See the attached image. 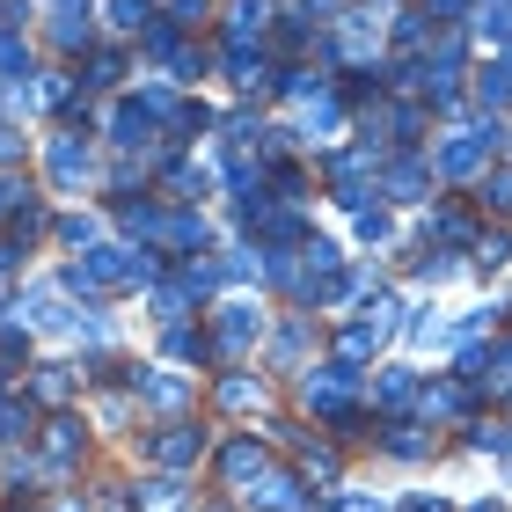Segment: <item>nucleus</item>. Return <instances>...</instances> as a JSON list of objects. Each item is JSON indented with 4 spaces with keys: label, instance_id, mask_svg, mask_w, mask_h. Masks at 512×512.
Returning a JSON list of instances; mask_svg holds the SVG:
<instances>
[{
    "label": "nucleus",
    "instance_id": "c9c22d12",
    "mask_svg": "<svg viewBox=\"0 0 512 512\" xmlns=\"http://www.w3.org/2000/svg\"><path fill=\"white\" fill-rule=\"evenodd\" d=\"M300 476L308 483H337V447H300Z\"/></svg>",
    "mask_w": 512,
    "mask_h": 512
},
{
    "label": "nucleus",
    "instance_id": "58836bf2",
    "mask_svg": "<svg viewBox=\"0 0 512 512\" xmlns=\"http://www.w3.org/2000/svg\"><path fill=\"white\" fill-rule=\"evenodd\" d=\"M476 264H483V271L512 264V235H505V227H498V235H476Z\"/></svg>",
    "mask_w": 512,
    "mask_h": 512
},
{
    "label": "nucleus",
    "instance_id": "a19ab883",
    "mask_svg": "<svg viewBox=\"0 0 512 512\" xmlns=\"http://www.w3.org/2000/svg\"><path fill=\"white\" fill-rule=\"evenodd\" d=\"M483 205H498V213H512V169H505V176H483Z\"/></svg>",
    "mask_w": 512,
    "mask_h": 512
},
{
    "label": "nucleus",
    "instance_id": "4c0bfd02",
    "mask_svg": "<svg viewBox=\"0 0 512 512\" xmlns=\"http://www.w3.org/2000/svg\"><path fill=\"white\" fill-rule=\"evenodd\" d=\"M96 235H103V227L88 220V213H66V220H59V242H66V249H96Z\"/></svg>",
    "mask_w": 512,
    "mask_h": 512
},
{
    "label": "nucleus",
    "instance_id": "0eeeda50",
    "mask_svg": "<svg viewBox=\"0 0 512 512\" xmlns=\"http://www.w3.org/2000/svg\"><path fill=\"white\" fill-rule=\"evenodd\" d=\"M461 381L512 395V337L505 344H461Z\"/></svg>",
    "mask_w": 512,
    "mask_h": 512
},
{
    "label": "nucleus",
    "instance_id": "2eb2a0df",
    "mask_svg": "<svg viewBox=\"0 0 512 512\" xmlns=\"http://www.w3.org/2000/svg\"><path fill=\"white\" fill-rule=\"evenodd\" d=\"M227 81H235L242 96H256V88H271L278 74H271V59H264V52H249V44H235V52H227Z\"/></svg>",
    "mask_w": 512,
    "mask_h": 512
},
{
    "label": "nucleus",
    "instance_id": "3c124183",
    "mask_svg": "<svg viewBox=\"0 0 512 512\" xmlns=\"http://www.w3.org/2000/svg\"><path fill=\"white\" fill-rule=\"evenodd\" d=\"M52 512H88V505H74V498H66V505H52Z\"/></svg>",
    "mask_w": 512,
    "mask_h": 512
},
{
    "label": "nucleus",
    "instance_id": "bb28decb",
    "mask_svg": "<svg viewBox=\"0 0 512 512\" xmlns=\"http://www.w3.org/2000/svg\"><path fill=\"white\" fill-rule=\"evenodd\" d=\"M52 44L59 52H88V15L81 8H52Z\"/></svg>",
    "mask_w": 512,
    "mask_h": 512
},
{
    "label": "nucleus",
    "instance_id": "412c9836",
    "mask_svg": "<svg viewBox=\"0 0 512 512\" xmlns=\"http://www.w3.org/2000/svg\"><path fill=\"white\" fill-rule=\"evenodd\" d=\"M103 22L118 37H147V22H154V0H103Z\"/></svg>",
    "mask_w": 512,
    "mask_h": 512
},
{
    "label": "nucleus",
    "instance_id": "393cba45",
    "mask_svg": "<svg viewBox=\"0 0 512 512\" xmlns=\"http://www.w3.org/2000/svg\"><path fill=\"white\" fill-rule=\"evenodd\" d=\"M15 439H37V403H0V447H15Z\"/></svg>",
    "mask_w": 512,
    "mask_h": 512
},
{
    "label": "nucleus",
    "instance_id": "c03bdc74",
    "mask_svg": "<svg viewBox=\"0 0 512 512\" xmlns=\"http://www.w3.org/2000/svg\"><path fill=\"white\" fill-rule=\"evenodd\" d=\"M15 161H22V132L0 125V169H15Z\"/></svg>",
    "mask_w": 512,
    "mask_h": 512
},
{
    "label": "nucleus",
    "instance_id": "8fccbe9b",
    "mask_svg": "<svg viewBox=\"0 0 512 512\" xmlns=\"http://www.w3.org/2000/svg\"><path fill=\"white\" fill-rule=\"evenodd\" d=\"M52 8H81V15H88V0H52Z\"/></svg>",
    "mask_w": 512,
    "mask_h": 512
},
{
    "label": "nucleus",
    "instance_id": "c756f323",
    "mask_svg": "<svg viewBox=\"0 0 512 512\" xmlns=\"http://www.w3.org/2000/svg\"><path fill=\"white\" fill-rule=\"evenodd\" d=\"M476 30L512 52V0H483V8H476Z\"/></svg>",
    "mask_w": 512,
    "mask_h": 512
},
{
    "label": "nucleus",
    "instance_id": "de8ad7c7",
    "mask_svg": "<svg viewBox=\"0 0 512 512\" xmlns=\"http://www.w3.org/2000/svg\"><path fill=\"white\" fill-rule=\"evenodd\" d=\"M403 512H454L447 498H403Z\"/></svg>",
    "mask_w": 512,
    "mask_h": 512
},
{
    "label": "nucleus",
    "instance_id": "dca6fc26",
    "mask_svg": "<svg viewBox=\"0 0 512 512\" xmlns=\"http://www.w3.org/2000/svg\"><path fill=\"white\" fill-rule=\"evenodd\" d=\"M417 388H425V381H417L410 366H381V381H374V410H410V403H417Z\"/></svg>",
    "mask_w": 512,
    "mask_h": 512
},
{
    "label": "nucleus",
    "instance_id": "39448f33",
    "mask_svg": "<svg viewBox=\"0 0 512 512\" xmlns=\"http://www.w3.org/2000/svg\"><path fill=\"white\" fill-rule=\"evenodd\" d=\"M147 461H154L161 476L198 469V461H205V432H198V425H183V417H169L161 432H147Z\"/></svg>",
    "mask_w": 512,
    "mask_h": 512
},
{
    "label": "nucleus",
    "instance_id": "c85d7f7f",
    "mask_svg": "<svg viewBox=\"0 0 512 512\" xmlns=\"http://www.w3.org/2000/svg\"><path fill=\"white\" fill-rule=\"evenodd\" d=\"M432 242H439V249H476L469 213H432Z\"/></svg>",
    "mask_w": 512,
    "mask_h": 512
},
{
    "label": "nucleus",
    "instance_id": "e433bc0d",
    "mask_svg": "<svg viewBox=\"0 0 512 512\" xmlns=\"http://www.w3.org/2000/svg\"><path fill=\"white\" fill-rule=\"evenodd\" d=\"M403 337H410V344H439V337H447V322H439V308H410Z\"/></svg>",
    "mask_w": 512,
    "mask_h": 512
},
{
    "label": "nucleus",
    "instance_id": "5701e85b",
    "mask_svg": "<svg viewBox=\"0 0 512 512\" xmlns=\"http://www.w3.org/2000/svg\"><path fill=\"white\" fill-rule=\"evenodd\" d=\"M344 125V96H337V88H330V96H315L308 110H300V132H308V139H330Z\"/></svg>",
    "mask_w": 512,
    "mask_h": 512
},
{
    "label": "nucleus",
    "instance_id": "423d86ee",
    "mask_svg": "<svg viewBox=\"0 0 512 512\" xmlns=\"http://www.w3.org/2000/svg\"><path fill=\"white\" fill-rule=\"evenodd\" d=\"M88 169H96V154H88V132H59L52 147H44V176H52V191L74 198L81 183H88Z\"/></svg>",
    "mask_w": 512,
    "mask_h": 512
},
{
    "label": "nucleus",
    "instance_id": "37998d69",
    "mask_svg": "<svg viewBox=\"0 0 512 512\" xmlns=\"http://www.w3.org/2000/svg\"><path fill=\"white\" fill-rule=\"evenodd\" d=\"M220 271H227V278H256V249H227Z\"/></svg>",
    "mask_w": 512,
    "mask_h": 512
},
{
    "label": "nucleus",
    "instance_id": "a211bd4d",
    "mask_svg": "<svg viewBox=\"0 0 512 512\" xmlns=\"http://www.w3.org/2000/svg\"><path fill=\"white\" fill-rule=\"evenodd\" d=\"M154 249H205V220L198 213H161Z\"/></svg>",
    "mask_w": 512,
    "mask_h": 512
},
{
    "label": "nucleus",
    "instance_id": "cd10ccee",
    "mask_svg": "<svg viewBox=\"0 0 512 512\" xmlns=\"http://www.w3.org/2000/svg\"><path fill=\"white\" fill-rule=\"evenodd\" d=\"M300 352H308V322H286V330L271 337V366H278V374H293Z\"/></svg>",
    "mask_w": 512,
    "mask_h": 512
},
{
    "label": "nucleus",
    "instance_id": "7c9ffc66",
    "mask_svg": "<svg viewBox=\"0 0 512 512\" xmlns=\"http://www.w3.org/2000/svg\"><path fill=\"white\" fill-rule=\"evenodd\" d=\"M139 505H147V512H183V476H154V483H139Z\"/></svg>",
    "mask_w": 512,
    "mask_h": 512
},
{
    "label": "nucleus",
    "instance_id": "aec40b11",
    "mask_svg": "<svg viewBox=\"0 0 512 512\" xmlns=\"http://www.w3.org/2000/svg\"><path fill=\"white\" fill-rule=\"evenodd\" d=\"M161 352L169 359H213V337L191 330V322H161Z\"/></svg>",
    "mask_w": 512,
    "mask_h": 512
},
{
    "label": "nucleus",
    "instance_id": "7ed1b4c3",
    "mask_svg": "<svg viewBox=\"0 0 512 512\" xmlns=\"http://www.w3.org/2000/svg\"><path fill=\"white\" fill-rule=\"evenodd\" d=\"M374 191L395 198V205H417V198L432 191V161H425V154H410V147H388V154H381V169H374Z\"/></svg>",
    "mask_w": 512,
    "mask_h": 512
},
{
    "label": "nucleus",
    "instance_id": "6ab92c4d",
    "mask_svg": "<svg viewBox=\"0 0 512 512\" xmlns=\"http://www.w3.org/2000/svg\"><path fill=\"white\" fill-rule=\"evenodd\" d=\"M381 447H388L395 461H425V454H432V432H425V425H403V417H395V425H381Z\"/></svg>",
    "mask_w": 512,
    "mask_h": 512
},
{
    "label": "nucleus",
    "instance_id": "1a4fd4ad",
    "mask_svg": "<svg viewBox=\"0 0 512 512\" xmlns=\"http://www.w3.org/2000/svg\"><path fill=\"white\" fill-rule=\"evenodd\" d=\"M476 103L491 110V118H505V110H512V52L491 59V66H476Z\"/></svg>",
    "mask_w": 512,
    "mask_h": 512
},
{
    "label": "nucleus",
    "instance_id": "f8f14e48",
    "mask_svg": "<svg viewBox=\"0 0 512 512\" xmlns=\"http://www.w3.org/2000/svg\"><path fill=\"white\" fill-rule=\"evenodd\" d=\"M469 403H476L469 381H425V388H417V410H425V417H461Z\"/></svg>",
    "mask_w": 512,
    "mask_h": 512
},
{
    "label": "nucleus",
    "instance_id": "6e6552de",
    "mask_svg": "<svg viewBox=\"0 0 512 512\" xmlns=\"http://www.w3.org/2000/svg\"><path fill=\"white\" fill-rule=\"evenodd\" d=\"M220 476L235 483V491H249V483L264 476V439H256V432H235V439L220 447Z\"/></svg>",
    "mask_w": 512,
    "mask_h": 512
},
{
    "label": "nucleus",
    "instance_id": "79ce46f5",
    "mask_svg": "<svg viewBox=\"0 0 512 512\" xmlns=\"http://www.w3.org/2000/svg\"><path fill=\"white\" fill-rule=\"evenodd\" d=\"M425 22L432 15H395V44H425Z\"/></svg>",
    "mask_w": 512,
    "mask_h": 512
},
{
    "label": "nucleus",
    "instance_id": "9d476101",
    "mask_svg": "<svg viewBox=\"0 0 512 512\" xmlns=\"http://www.w3.org/2000/svg\"><path fill=\"white\" fill-rule=\"evenodd\" d=\"M264 30H271V0H235L227 8V52L235 44H264Z\"/></svg>",
    "mask_w": 512,
    "mask_h": 512
},
{
    "label": "nucleus",
    "instance_id": "a878e982",
    "mask_svg": "<svg viewBox=\"0 0 512 512\" xmlns=\"http://www.w3.org/2000/svg\"><path fill=\"white\" fill-rule=\"evenodd\" d=\"M169 198H176V205L213 198V176H205V169H191V161H176V169H169Z\"/></svg>",
    "mask_w": 512,
    "mask_h": 512
},
{
    "label": "nucleus",
    "instance_id": "f03ea898",
    "mask_svg": "<svg viewBox=\"0 0 512 512\" xmlns=\"http://www.w3.org/2000/svg\"><path fill=\"white\" fill-rule=\"evenodd\" d=\"M359 388H366L359 366H352V359H330L322 374L300 381V403H308L322 425H344V439H352V425H359Z\"/></svg>",
    "mask_w": 512,
    "mask_h": 512
},
{
    "label": "nucleus",
    "instance_id": "4be33fe9",
    "mask_svg": "<svg viewBox=\"0 0 512 512\" xmlns=\"http://www.w3.org/2000/svg\"><path fill=\"white\" fill-rule=\"evenodd\" d=\"M213 395H220V410H256V403H264V381H249L242 366H227Z\"/></svg>",
    "mask_w": 512,
    "mask_h": 512
},
{
    "label": "nucleus",
    "instance_id": "72a5a7b5",
    "mask_svg": "<svg viewBox=\"0 0 512 512\" xmlns=\"http://www.w3.org/2000/svg\"><path fill=\"white\" fill-rule=\"evenodd\" d=\"M30 374H37V395H44V403H66V395H74V374H81V366H30Z\"/></svg>",
    "mask_w": 512,
    "mask_h": 512
},
{
    "label": "nucleus",
    "instance_id": "473e14b6",
    "mask_svg": "<svg viewBox=\"0 0 512 512\" xmlns=\"http://www.w3.org/2000/svg\"><path fill=\"white\" fill-rule=\"evenodd\" d=\"M0 81H30V44L15 30H0Z\"/></svg>",
    "mask_w": 512,
    "mask_h": 512
},
{
    "label": "nucleus",
    "instance_id": "20e7f679",
    "mask_svg": "<svg viewBox=\"0 0 512 512\" xmlns=\"http://www.w3.org/2000/svg\"><path fill=\"white\" fill-rule=\"evenodd\" d=\"M256 337H264V308H256V300H227V308L213 315V359L242 366Z\"/></svg>",
    "mask_w": 512,
    "mask_h": 512
},
{
    "label": "nucleus",
    "instance_id": "ddd939ff",
    "mask_svg": "<svg viewBox=\"0 0 512 512\" xmlns=\"http://www.w3.org/2000/svg\"><path fill=\"white\" fill-rule=\"evenodd\" d=\"M256 512H300V476H256L242 491Z\"/></svg>",
    "mask_w": 512,
    "mask_h": 512
},
{
    "label": "nucleus",
    "instance_id": "a18cd8bd",
    "mask_svg": "<svg viewBox=\"0 0 512 512\" xmlns=\"http://www.w3.org/2000/svg\"><path fill=\"white\" fill-rule=\"evenodd\" d=\"M0 22H8V30H22V22H30V0H0Z\"/></svg>",
    "mask_w": 512,
    "mask_h": 512
},
{
    "label": "nucleus",
    "instance_id": "4468645a",
    "mask_svg": "<svg viewBox=\"0 0 512 512\" xmlns=\"http://www.w3.org/2000/svg\"><path fill=\"white\" fill-rule=\"evenodd\" d=\"M44 447H52V469L66 476V469H74V454L88 447V425H81V417H52V425H44Z\"/></svg>",
    "mask_w": 512,
    "mask_h": 512
},
{
    "label": "nucleus",
    "instance_id": "f704fd0d",
    "mask_svg": "<svg viewBox=\"0 0 512 512\" xmlns=\"http://www.w3.org/2000/svg\"><path fill=\"white\" fill-rule=\"evenodd\" d=\"M118 81H125V59H118V52H96V59H88V88H96V96H110Z\"/></svg>",
    "mask_w": 512,
    "mask_h": 512
},
{
    "label": "nucleus",
    "instance_id": "f3484780",
    "mask_svg": "<svg viewBox=\"0 0 512 512\" xmlns=\"http://www.w3.org/2000/svg\"><path fill=\"white\" fill-rule=\"evenodd\" d=\"M381 344H388V330H381V322H352V330H337V359H352V366H366V359H374L381 352Z\"/></svg>",
    "mask_w": 512,
    "mask_h": 512
},
{
    "label": "nucleus",
    "instance_id": "f257e3e1",
    "mask_svg": "<svg viewBox=\"0 0 512 512\" xmlns=\"http://www.w3.org/2000/svg\"><path fill=\"white\" fill-rule=\"evenodd\" d=\"M505 118H491V110H483L476 125H461V132H447L439 139V154H432V176H447V183H469V176H483L491 169V161L505 154Z\"/></svg>",
    "mask_w": 512,
    "mask_h": 512
},
{
    "label": "nucleus",
    "instance_id": "9b49d317",
    "mask_svg": "<svg viewBox=\"0 0 512 512\" xmlns=\"http://www.w3.org/2000/svg\"><path fill=\"white\" fill-rule=\"evenodd\" d=\"M147 139H154V118H147L139 103H118V110H110V147H118V154H139Z\"/></svg>",
    "mask_w": 512,
    "mask_h": 512
},
{
    "label": "nucleus",
    "instance_id": "2f4dec72",
    "mask_svg": "<svg viewBox=\"0 0 512 512\" xmlns=\"http://www.w3.org/2000/svg\"><path fill=\"white\" fill-rule=\"evenodd\" d=\"M352 235H359V242H366V249H381V242H388V235H395V220H388V213H381V205H359V213H352Z\"/></svg>",
    "mask_w": 512,
    "mask_h": 512
},
{
    "label": "nucleus",
    "instance_id": "ea45409f",
    "mask_svg": "<svg viewBox=\"0 0 512 512\" xmlns=\"http://www.w3.org/2000/svg\"><path fill=\"white\" fill-rule=\"evenodd\" d=\"M425 15L439 30H461V22H469V0H425Z\"/></svg>",
    "mask_w": 512,
    "mask_h": 512
},
{
    "label": "nucleus",
    "instance_id": "49530a36",
    "mask_svg": "<svg viewBox=\"0 0 512 512\" xmlns=\"http://www.w3.org/2000/svg\"><path fill=\"white\" fill-rule=\"evenodd\" d=\"M15 264H22V242L8 235V242H0V278H15Z\"/></svg>",
    "mask_w": 512,
    "mask_h": 512
},
{
    "label": "nucleus",
    "instance_id": "b1692460",
    "mask_svg": "<svg viewBox=\"0 0 512 512\" xmlns=\"http://www.w3.org/2000/svg\"><path fill=\"white\" fill-rule=\"evenodd\" d=\"M278 88H286L293 103H315V96H330V74H322V66H286Z\"/></svg>",
    "mask_w": 512,
    "mask_h": 512
},
{
    "label": "nucleus",
    "instance_id": "09e8293b",
    "mask_svg": "<svg viewBox=\"0 0 512 512\" xmlns=\"http://www.w3.org/2000/svg\"><path fill=\"white\" fill-rule=\"evenodd\" d=\"M469 512H505V498H483V505H469Z\"/></svg>",
    "mask_w": 512,
    "mask_h": 512
}]
</instances>
